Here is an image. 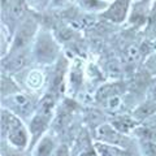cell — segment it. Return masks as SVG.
<instances>
[{
	"instance_id": "1",
	"label": "cell",
	"mask_w": 156,
	"mask_h": 156,
	"mask_svg": "<svg viewBox=\"0 0 156 156\" xmlns=\"http://www.w3.org/2000/svg\"><path fill=\"white\" fill-rule=\"evenodd\" d=\"M126 9H128V0H116L104 13V16L115 22H121L126 16Z\"/></svg>"
},
{
	"instance_id": "2",
	"label": "cell",
	"mask_w": 156,
	"mask_h": 156,
	"mask_svg": "<svg viewBox=\"0 0 156 156\" xmlns=\"http://www.w3.org/2000/svg\"><path fill=\"white\" fill-rule=\"evenodd\" d=\"M34 25L33 21H26L23 25L21 26V29L18 30V33L16 34V38H14V43H13V48H21L23 46L27 44V42L30 41V38L34 33Z\"/></svg>"
},
{
	"instance_id": "3",
	"label": "cell",
	"mask_w": 156,
	"mask_h": 156,
	"mask_svg": "<svg viewBox=\"0 0 156 156\" xmlns=\"http://www.w3.org/2000/svg\"><path fill=\"white\" fill-rule=\"evenodd\" d=\"M38 56L41 58H44V60H50L51 57L55 56L56 53V46L55 43H53L48 35H44L41 38V41H39V44H38Z\"/></svg>"
},
{
	"instance_id": "4",
	"label": "cell",
	"mask_w": 156,
	"mask_h": 156,
	"mask_svg": "<svg viewBox=\"0 0 156 156\" xmlns=\"http://www.w3.org/2000/svg\"><path fill=\"white\" fill-rule=\"evenodd\" d=\"M9 140H11V143H13L14 146H17V147H23V146L26 144L27 142V135H26V131L25 129L22 128L21 124H17L14 125L13 128L9 129Z\"/></svg>"
},
{
	"instance_id": "5",
	"label": "cell",
	"mask_w": 156,
	"mask_h": 156,
	"mask_svg": "<svg viewBox=\"0 0 156 156\" xmlns=\"http://www.w3.org/2000/svg\"><path fill=\"white\" fill-rule=\"evenodd\" d=\"M48 120H50V117L39 112V113L33 119L31 124H30L31 133L35 135V136H37L39 133H42V131L46 129V126H47V124H48Z\"/></svg>"
},
{
	"instance_id": "6",
	"label": "cell",
	"mask_w": 156,
	"mask_h": 156,
	"mask_svg": "<svg viewBox=\"0 0 156 156\" xmlns=\"http://www.w3.org/2000/svg\"><path fill=\"white\" fill-rule=\"evenodd\" d=\"M52 150H53V142L50 138H43L42 142L39 143L37 156H51Z\"/></svg>"
},
{
	"instance_id": "7",
	"label": "cell",
	"mask_w": 156,
	"mask_h": 156,
	"mask_svg": "<svg viewBox=\"0 0 156 156\" xmlns=\"http://www.w3.org/2000/svg\"><path fill=\"white\" fill-rule=\"evenodd\" d=\"M156 111V101H148L143 105H140L138 109H136L135 115L139 117V119H144V117L150 116L151 113H154Z\"/></svg>"
},
{
	"instance_id": "8",
	"label": "cell",
	"mask_w": 156,
	"mask_h": 156,
	"mask_svg": "<svg viewBox=\"0 0 156 156\" xmlns=\"http://www.w3.org/2000/svg\"><path fill=\"white\" fill-rule=\"evenodd\" d=\"M53 104H55V101H53V98L51 95H46L44 99H43V101H42V104H41V113L46 115L48 117H51Z\"/></svg>"
},
{
	"instance_id": "9",
	"label": "cell",
	"mask_w": 156,
	"mask_h": 156,
	"mask_svg": "<svg viewBox=\"0 0 156 156\" xmlns=\"http://www.w3.org/2000/svg\"><path fill=\"white\" fill-rule=\"evenodd\" d=\"M27 83L30 87H33V89H38V87H41V85L43 83V76L39 72H33L29 76Z\"/></svg>"
},
{
	"instance_id": "10",
	"label": "cell",
	"mask_w": 156,
	"mask_h": 156,
	"mask_svg": "<svg viewBox=\"0 0 156 156\" xmlns=\"http://www.w3.org/2000/svg\"><path fill=\"white\" fill-rule=\"evenodd\" d=\"M11 11L14 17H20L25 12V2L23 0H12Z\"/></svg>"
},
{
	"instance_id": "11",
	"label": "cell",
	"mask_w": 156,
	"mask_h": 156,
	"mask_svg": "<svg viewBox=\"0 0 156 156\" xmlns=\"http://www.w3.org/2000/svg\"><path fill=\"white\" fill-rule=\"evenodd\" d=\"M82 7H85L87 9H101L105 7L104 3L99 2V0H81Z\"/></svg>"
},
{
	"instance_id": "12",
	"label": "cell",
	"mask_w": 156,
	"mask_h": 156,
	"mask_svg": "<svg viewBox=\"0 0 156 156\" xmlns=\"http://www.w3.org/2000/svg\"><path fill=\"white\" fill-rule=\"evenodd\" d=\"M115 126L117 129H119L120 131H128L131 126H133V122L129 120V119H121L119 120L115 124Z\"/></svg>"
},
{
	"instance_id": "13",
	"label": "cell",
	"mask_w": 156,
	"mask_h": 156,
	"mask_svg": "<svg viewBox=\"0 0 156 156\" xmlns=\"http://www.w3.org/2000/svg\"><path fill=\"white\" fill-rule=\"evenodd\" d=\"M53 156H69V151H68V147H66V146H60Z\"/></svg>"
},
{
	"instance_id": "14",
	"label": "cell",
	"mask_w": 156,
	"mask_h": 156,
	"mask_svg": "<svg viewBox=\"0 0 156 156\" xmlns=\"http://www.w3.org/2000/svg\"><path fill=\"white\" fill-rule=\"evenodd\" d=\"M146 154L150 156H156V144H152V143L146 144Z\"/></svg>"
},
{
	"instance_id": "15",
	"label": "cell",
	"mask_w": 156,
	"mask_h": 156,
	"mask_svg": "<svg viewBox=\"0 0 156 156\" xmlns=\"http://www.w3.org/2000/svg\"><path fill=\"white\" fill-rule=\"evenodd\" d=\"M128 55H129V57L131 58V60H136V58H138V50L134 48V47H131L128 50Z\"/></svg>"
},
{
	"instance_id": "16",
	"label": "cell",
	"mask_w": 156,
	"mask_h": 156,
	"mask_svg": "<svg viewBox=\"0 0 156 156\" xmlns=\"http://www.w3.org/2000/svg\"><path fill=\"white\" fill-rule=\"evenodd\" d=\"M7 5H8V0H3V7L5 8Z\"/></svg>"
},
{
	"instance_id": "17",
	"label": "cell",
	"mask_w": 156,
	"mask_h": 156,
	"mask_svg": "<svg viewBox=\"0 0 156 156\" xmlns=\"http://www.w3.org/2000/svg\"><path fill=\"white\" fill-rule=\"evenodd\" d=\"M152 94H154V98H155V100H156V86H155V89L152 91Z\"/></svg>"
},
{
	"instance_id": "18",
	"label": "cell",
	"mask_w": 156,
	"mask_h": 156,
	"mask_svg": "<svg viewBox=\"0 0 156 156\" xmlns=\"http://www.w3.org/2000/svg\"><path fill=\"white\" fill-rule=\"evenodd\" d=\"M53 2H55L56 4H58V3H61V2H64V0H53Z\"/></svg>"
},
{
	"instance_id": "19",
	"label": "cell",
	"mask_w": 156,
	"mask_h": 156,
	"mask_svg": "<svg viewBox=\"0 0 156 156\" xmlns=\"http://www.w3.org/2000/svg\"><path fill=\"white\" fill-rule=\"evenodd\" d=\"M14 156H17V155H14Z\"/></svg>"
}]
</instances>
